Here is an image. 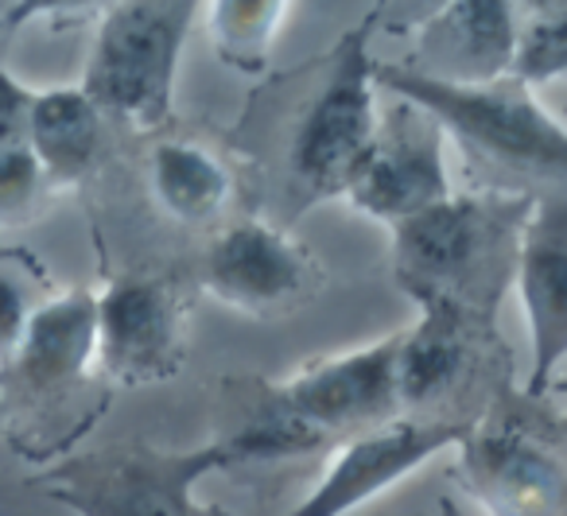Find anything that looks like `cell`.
<instances>
[{
    "instance_id": "2",
    "label": "cell",
    "mask_w": 567,
    "mask_h": 516,
    "mask_svg": "<svg viewBox=\"0 0 567 516\" xmlns=\"http://www.w3.org/2000/svg\"><path fill=\"white\" fill-rule=\"evenodd\" d=\"M533 195H451L393 226V276L412 303L451 299L489 322L517 268V241Z\"/></svg>"
},
{
    "instance_id": "26",
    "label": "cell",
    "mask_w": 567,
    "mask_h": 516,
    "mask_svg": "<svg viewBox=\"0 0 567 516\" xmlns=\"http://www.w3.org/2000/svg\"><path fill=\"white\" fill-rule=\"evenodd\" d=\"M517 4L528 12V17H536V12H551V9H567V0H517Z\"/></svg>"
},
{
    "instance_id": "16",
    "label": "cell",
    "mask_w": 567,
    "mask_h": 516,
    "mask_svg": "<svg viewBox=\"0 0 567 516\" xmlns=\"http://www.w3.org/2000/svg\"><path fill=\"white\" fill-rule=\"evenodd\" d=\"M105 117L82 94V86H63L35 94L28 117V148L51 187H74L102 159Z\"/></svg>"
},
{
    "instance_id": "1",
    "label": "cell",
    "mask_w": 567,
    "mask_h": 516,
    "mask_svg": "<svg viewBox=\"0 0 567 516\" xmlns=\"http://www.w3.org/2000/svg\"><path fill=\"white\" fill-rule=\"evenodd\" d=\"M97 296L71 288L35 307L24 342L0 369V427L32 466L63 458L97 423L105 396H94Z\"/></svg>"
},
{
    "instance_id": "29",
    "label": "cell",
    "mask_w": 567,
    "mask_h": 516,
    "mask_svg": "<svg viewBox=\"0 0 567 516\" xmlns=\"http://www.w3.org/2000/svg\"><path fill=\"white\" fill-rule=\"evenodd\" d=\"M556 427H559V435H564V443H567V412L556 415Z\"/></svg>"
},
{
    "instance_id": "8",
    "label": "cell",
    "mask_w": 567,
    "mask_h": 516,
    "mask_svg": "<svg viewBox=\"0 0 567 516\" xmlns=\"http://www.w3.org/2000/svg\"><path fill=\"white\" fill-rule=\"evenodd\" d=\"M401 334H389L373 345L334 358L311 361L288 381H276V392L296 420L308 423L316 435L354 438L401 420V384H396Z\"/></svg>"
},
{
    "instance_id": "10",
    "label": "cell",
    "mask_w": 567,
    "mask_h": 516,
    "mask_svg": "<svg viewBox=\"0 0 567 516\" xmlns=\"http://www.w3.org/2000/svg\"><path fill=\"white\" fill-rule=\"evenodd\" d=\"M474 423H435V420H401L385 423L365 435L342 438L331 466L316 482V489L288 516H350L373 497L389 493L396 482L416 474L435 454L455 451Z\"/></svg>"
},
{
    "instance_id": "19",
    "label": "cell",
    "mask_w": 567,
    "mask_h": 516,
    "mask_svg": "<svg viewBox=\"0 0 567 516\" xmlns=\"http://www.w3.org/2000/svg\"><path fill=\"white\" fill-rule=\"evenodd\" d=\"M284 12L288 0H214L210 35L221 63L234 71H260Z\"/></svg>"
},
{
    "instance_id": "21",
    "label": "cell",
    "mask_w": 567,
    "mask_h": 516,
    "mask_svg": "<svg viewBox=\"0 0 567 516\" xmlns=\"http://www.w3.org/2000/svg\"><path fill=\"white\" fill-rule=\"evenodd\" d=\"M51 183L43 179L40 164H35L32 148L17 144V148H0V229L24 226L43 203V190Z\"/></svg>"
},
{
    "instance_id": "4",
    "label": "cell",
    "mask_w": 567,
    "mask_h": 516,
    "mask_svg": "<svg viewBox=\"0 0 567 516\" xmlns=\"http://www.w3.org/2000/svg\"><path fill=\"white\" fill-rule=\"evenodd\" d=\"M229 466L234 454L218 438L187 451L125 438L63 454L28 477V485L74 516H195L198 482Z\"/></svg>"
},
{
    "instance_id": "20",
    "label": "cell",
    "mask_w": 567,
    "mask_h": 516,
    "mask_svg": "<svg viewBox=\"0 0 567 516\" xmlns=\"http://www.w3.org/2000/svg\"><path fill=\"white\" fill-rule=\"evenodd\" d=\"M513 79L525 82L528 90L556 82L567 74V9L536 12L517 32V51H513Z\"/></svg>"
},
{
    "instance_id": "11",
    "label": "cell",
    "mask_w": 567,
    "mask_h": 516,
    "mask_svg": "<svg viewBox=\"0 0 567 516\" xmlns=\"http://www.w3.org/2000/svg\"><path fill=\"white\" fill-rule=\"evenodd\" d=\"M513 280L528 319V376L525 396L544 400L567 361V190L533 195L517 241Z\"/></svg>"
},
{
    "instance_id": "7",
    "label": "cell",
    "mask_w": 567,
    "mask_h": 516,
    "mask_svg": "<svg viewBox=\"0 0 567 516\" xmlns=\"http://www.w3.org/2000/svg\"><path fill=\"white\" fill-rule=\"evenodd\" d=\"M378 82H373L370 35L362 28L342 43L316 102L296 125L292 148H288L296 206L350 195L378 148Z\"/></svg>"
},
{
    "instance_id": "14",
    "label": "cell",
    "mask_w": 567,
    "mask_h": 516,
    "mask_svg": "<svg viewBox=\"0 0 567 516\" xmlns=\"http://www.w3.org/2000/svg\"><path fill=\"white\" fill-rule=\"evenodd\" d=\"M517 0H451L416 24V51L404 71L447 86H486L513 71Z\"/></svg>"
},
{
    "instance_id": "25",
    "label": "cell",
    "mask_w": 567,
    "mask_h": 516,
    "mask_svg": "<svg viewBox=\"0 0 567 516\" xmlns=\"http://www.w3.org/2000/svg\"><path fill=\"white\" fill-rule=\"evenodd\" d=\"M451 0H396V24L412 28V24H424L427 17H435L440 9H447Z\"/></svg>"
},
{
    "instance_id": "24",
    "label": "cell",
    "mask_w": 567,
    "mask_h": 516,
    "mask_svg": "<svg viewBox=\"0 0 567 516\" xmlns=\"http://www.w3.org/2000/svg\"><path fill=\"white\" fill-rule=\"evenodd\" d=\"M110 4H117V0H17L4 24L20 28V24H28V20H40V17H74V12L110 9Z\"/></svg>"
},
{
    "instance_id": "23",
    "label": "cell",
    "mask_w": 567,
    "mask_h": 516,
    "mask_svg": "<svg viewBox=\"0 0 567 516\" xmlns=\"http://www.w3.org/2000/svg\"><path fill=\"white\" fill-rule=\"evenodd\" d=\"M35 94L24 90L9 71H0V148L28 144V117H32Z\"/></svg>"
},
{
    "instance_id": "22",
    "label": "cell",
    "mask_w": 567,
    "mask_h": 516,
    "mask_svg": "<svg viewBox=\"0 0 567 516\" xmlns=\"http://www.w3.org/2000/svg\"><path fill=\"white\" fill-rule=\"evenodd\" d=\"M35 307L40 303H35L32 291H28L24 276H20L17 268L0 265V369L9 365L12 353L20 350Z\"/></svg>"
},
{
    "instance_id": "27",
    "label": "cell",
    "mask_w": 567,
    "mask_h": 516,
    "mask_svg": "<svg viewBox=\"0 0 567 516\" xmlns=\"http://www.w3.org/2000/svg\"><path fill=\"white\" fill-rule=\"evenodd\" d=\"M432 516H466V513L455 505V500H447V497H443L440 505H435V513H432Z\"/></svg>"
},
{
    "instance_id": "13",
    "label": "cell",
    "mask_w": 567,
    "mask_h": 516,
    "mask_svg": "<svg viewBox=\"0 0 567 516\" xmlns=\"http://www.w3.org/2000/svg\"><path fill=\"white\" fill-rule=\"evenodd\" d=\"M319 268L268 221H237L206 252V288L241 314H284L316 296Z\"/></svg>"
},
{
    "instance_id": "3",
    "label": "cell",
    "mask_w": 567,
    "mask_h": 516,
    "mask_svg": "<svg viewBox=\"0 0 567 516\" xmlns=\"http://www.w3.org/2000/svg\"><path fill=\"white\" fill-rule=\"evenodd\" d=\"M373 82L432 113L486 172L528 187L567 190V128L513 74L486 86H447L401 63H373Z\"/></svg>"
},
{
    "instance_id": "28",
    "label": "cell",
    "mask_w": 567,
    "mask_h": 516,
    "mask_svg": "<svg viewBox=\"0 0 567 516\" xmlns=\"http://www.w3.org/2000/svg\"><path fill=\"white\" fill-rule=\"evenodd\" d=\"M195 516H234V513H226V508H221V505H206V500H198Z\"/></svg>"
},
{
    "instance_id": "18",
    "label": "cell",
    "mask_w": 567,
    "mask_h": 516,
    "mask_svg": "<svg viewBox=\"0 0 567 516\" xmlns=\"http://www.w3.org/2000/svg\"><path fill=\"white\" fill-rule=\"evenodd\" d=\"M152 187L172 218L206 221L226 206L229 172L198 144L172 141L152 152Z\"/></svg>"
},
{
    "instance_id": "6",
    "label": "cell",
    "mask_w": 567,
    "mask_h": 516,
    "mask_svg": "<svg viewBox=\"0 0 567 516\" xmlns=\"http://www.w3.org/2000/svg\"><path fill=\"white\" fill-rule=\"evenodd\" d=\"M455 451V482L489 516H567V443L536 400L489 407Z\"/></svg>"
},
{
    "instance_id": "9",
    "label": "cell",
    "mask_w": 567,
    "mask_h": 516,
    "mask_svg": "<svg viewBox=\"0 0 567 516\" xmlns=\"http://www.w3.org/2000/svg\"><path fill=\"white\" fill-rule=\"evenodd\" d=\"M187 358L183 303L159 276H117L97 296V373L110 384L172 381Z\"/></svg>"
},
{
    "instance_id": "15",
    "label": "cell",
    "mask_w": 567,
    "mask_h": 516,
    "mask_svg": "<svg viewBox=\"0 0 567 516\" xmlns=\"http://www.w3.org/2000/svg\"><path fill=\"white\" fill-rule=\"evenodd\" d=\"M416 307L420 322L401 334V358H396L401 407L409 420L451 423L447 404L471 384L478 338L486 334L489 322L451 299H424Z\"/></svg>"
},
{
    "instance_id": "12",
    "label": "cell",
    "mask_w": 567,
    "mask_h": 516,
    "mask_svg": "<svg viewBox=\"0 0 567 516\" xmlns=\"http://www.w3.org/2000/svg\"><path fill=\"white\" fill-rule=\"evenodd\" d=\"M443 141L447 133L440 121L401 97V105H393L381 121L378 148L347 198L362 214L389 226L447 203L455 190L443 159Z\"/></svg>"
},
{
    "instance_id": "5",
    "label": "cell",
    "mask_w": 567,
    "mask_h": 516,
    "mask_svg": "<svg viewBox=\"0 0 567 516\" xmlns=\"http://www.w3.org/2000/svg\"><path fill=\"white\" fill-rule=\"evenodd\" d=\"M203 0H117L90 48L82 94L105 121L156 133L172 121L183 43Z\"/></svg>"
},
{
    "instance_id": "17",
    "label": "cell",
    "mask_w": 567,
    "mask_h": 516,
    "mask_svg": "<svg viewBox=\"0 0 567 516\" xmlns=\"http://www.w3.org/2000/svg\"><path fill=\"white\" fill-rule=\"evenodd\" d=\"M214 438L229 446L234 466L300 458L327 443L323 435H316L308 423L288 412L272 381H257V376L226 381V423Z\"/></svg>"
}]
</instances>
